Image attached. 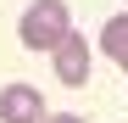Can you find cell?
Instances as JSON below:
<instances>
[{"mask_svg": "<svg viewBox=\"0 0 128 123\" xmlns=\"http://www.w3.org/2000/svg\"><path fill=\"white\" fill-rule=\"evenodd\" d=\"M50 56H56V78H61V84L84 90V78H89V45H84V34H67Z\"/></svg>", "mask_w": 128, "mask_h": 123, "instance_id": "3", "label": "cell"}, {"mask_svg": "<svg viewBox=\"0 0 128 123\" xmlns=\"http://www.w3.org/2000/svg\"><path fill=\"white\" fill-rule=\"evenodd\" d=\"M100 50H106V56H112L117 67L128 73V11H122V17H112V23L100 28Z\"/></svg>", "mask_w": 128, "mask_h": 123, "instance_id": "4", "label": "cell"}, {"mask_svg": "<svg viewBox=\"0 0 128 123\" xmlns=\"http://www.w3.org/2000/svg\"><path fill=\"white\" fill-rule=\"evenodd\" d=\"M17 34H22L28 50H56L61 39L72 34V17L61 0H34V6L22 11V23H17Z\"/></svg>", "mask_w": 128, "mask_h": 123, "instance_id": "1", "label": "cell"}, {"mask_svg": "<svg viewBox=\"0 0 128 123\" xmlns=\"http://www.w3.org/2000/svg\"><path fill=\"white\" fill-rule=\"evenodd\" d=\"M0 123H45V95L34 84H6L0 90Z\"/></svg>", "mask_w": 128, "mask_h": 123, "instance_id": "2", "label": "cell"}, {"mask_svg": "<svg viewBox=\"0 0 128 123\" xmlns=\"http://www.w3.org/2000/svg\"><path fill=\"white\" fill-rule=\"evenodd\" d=\"M45 123H84V117H78V112H50Z\"/></svg>", "mask_w": 128, "mask_h": 123, "instance_id": "5", "label": "cell"}]
</instances>
